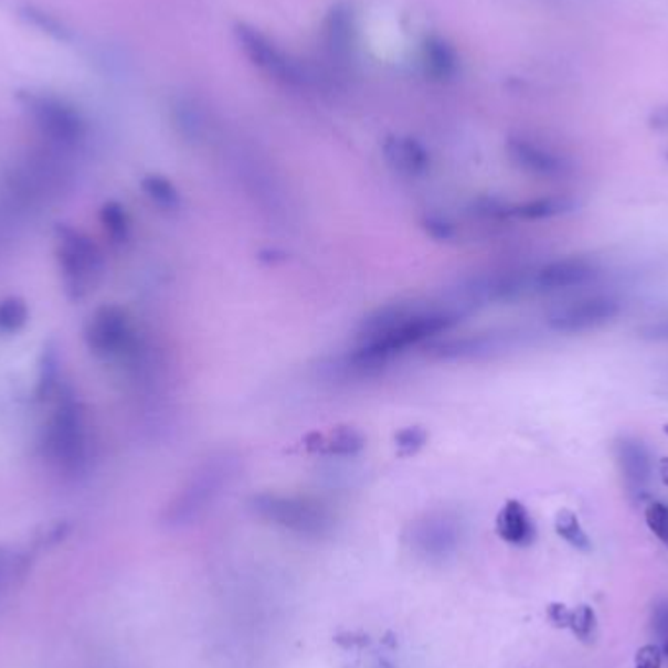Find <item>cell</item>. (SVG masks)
Segmentation results:
<instances>
[{"label":"cell","instance_id":"8d00e7d4","mask_svg":"<svg viewBox=\"0 0 668 668\" xmlns=\"http://www.w3.org/2000/svg\"><path fill=\"white\" fill-rule=\"evenodd\" d=\"M662 651H665V655H668V637L667 642H665V649H662Z\"/></svg>","mask_w":668,"mask_h":668},{"label":"cell","instance_id":"277c9868","mask_svg":"<svg viewBox=\"0 0 668 668\" xmlns=\"http://www.w3.org/2000/svg\"><path fill=\"white\" fill-rule=\"evenodd\" d=\"M256 517L301 538H325L332 532L335 517L319 500L284 492H258L248 500Z\"/></svg>","mask_w":668,"mask_h":668},{"label":"cell","instance_id":"4dcf8cb0","mask_svg":"<svg viewBox=\"0 0 668 668\" xmlns=\"http://www.w3.org/2000/svg\"><path fill=\"white\" fill-rule=\"evenodd\" d=\"M662 651L657 645H644L635 653L634 668H660Z\"/></svg>","mask_w":668,"mask_h":668},{"label":"cell","instance_id":"f546056e","mask_svg":"<svg viewBox=\"0 0 668 668\" xmlns=\"http://www.w3.org/2000/svg\"><path fill=\"white\" fill-rule=\"evenodd\" d=\"M426 233L436 241H452L457 237V227L454 221L444 213H431L423 221Z\"/></svg>","mask_w":668,"mask_h":668},{"label":"cell","instance_id":"ffe728a7","mask_svg":"<svg viewBox=\"0 0 668 668\" xmlns=\"http://www.w3.org/2000/svg\"><path fill=\"white\" fill-rule=\"evenodd\" d=\"M573 210H575L573 200L548 195V198H538V200H530V202L510 205V218L526 221L550 220V218L573 212Z\"/></svg>","mask_w":668,"mask_h":668},{"label":"cell","instance_id":"d4e9b609","mask_svg":"<svg viewBox=\"0 0 668 668\" xmlns=\"http://www.w3.org/2000/svg\"><path fill=\"white\" fill-rule=\"evenodd\" d=\"M30 319V309L22 297H7L0 301V335H17Z\"/></svg>","mask_w":668,"mask_h":668},{"label":"cell","instance_id":"7c38bea8","mask_svg":"<svg viewBox=\"0 0 668 668\" xmlns=\"http://www.w3.org/2000/svg\"><path fill=\"white\" fill-rule=\"evenodd\" d=\"M598 266L584 256H568L543 264L530 272V286L536 294H558L583 288L598 278Z\"/></svg>","mask_w":668,"mask_h":668},{"label":"cell","instance_id":"8fae6325","mask_svg":"<svg viewBox=\"0 0 668 668\" xmlns=\"http://www.w3.org/2000/svg\"><path fill=\"white\" fill-rule=\"evenodd\" d=\"M517 347V335L510 330H485L462 337L434 340L431 354L444 362H479L505 354Z\"/></svg>","mask_w":668,"mask_h":668},{"label":"cell","instance_id":"74e56055","mask_svg":"<svg viewBox=\"0 0 668 668\" xmlns=\"http://www.w3.org/2000/svg\"><path fill=\"white\" fill-rule=\"evenodd\" d=\"M662 431H665V434L668 436V424H665V428H662Z\"/></svg>","mask_w":668,"mask_h":668},{"label":"cell","instance_id":"f1b7e54d","mask_svg":"<svg viewBox=\"0 0 668 668\" xmlns=\"http://www.w3.org/2000/svg\"><path fill=\"white\" fill-rule=\"evenodd\" d=\"M428 442V432L423 426H409L397 432L395 436V446H397L401 456H413L418 449L424 448Z\"/></svg>","mask_w":668,"mask_h":668},{"label":"cell","instance_id":"5b68a950","mask_svg":"<svg viewBox=\"0 0 668 668\" xmlns=\"http://www.w3.org/2000/svg\"><path fill=\"white\" fill-rule=\"evenodd\" d=\"M55 238H57L55 254H57L65 294L73 301L83 299L100 282L104 272L100 246L81 229L71 225H57Z\"/></svg>","mask_w":668,"mask_h":668},{"label":"cell","instance_id":"7402d4cb","mask_svg":"<svg viewBox=\"0 0 668 668\" xmlns=\"http://www.w3.org/2000/svg\"><path fill=\"white\" fill-rule=\"evenodd\" d=\"M141 190L157 208H161L165 212H177L178 208L182 205L178 188L162 174H147L141 180Z\"/></svg>","mask_w":668,"mask_h":668},{"label":"cell","instance_id":"52a82bcc","mask_svg":"<svg viewBox=\"0 0 668 668\" xmlns=\"http://www.w3.org/2000/svg\"><path fill=\"white\" fill-rule=\"evenodd\" d=\"M24 108L47 141L57 147H76L86 136V121L73 104L53 94L28 93Z\"/></svg>","mask_w":668,"mask_h":668},{"label":"cell","instance_id":"7a4b0ae2","mask_svg":"<svg viewBox=\"0 0 668 668\" xmlns=\"http://www.w3.org/2000/svg\"><path fill=\"white\" fill-rule=\"evenodd\" d=\"M237 469V456L229 452H218L202 459L162 512L165 526L182 528L202 518L235 479Z\"/></svg>","mask_w":668,"mask_h":668},{"label":"cell","instance_id":"5bb4252c","mask_svg":"<svg viewBox=\"0 0 668 668\" xmlns=\"http://www.w3.org/2000/svg\"><path fill=\"white\" fill-rule=\"evenodd\" d=\"M614 454L627 491L635 499H644L653 477L651 452L634 436H622L614 444Z\"/></svg>","mask_w":668,"mask_h":668},{"label":"cell","instance_id":"30bf717a","mask_svg":"<svg viewBox=\"0 0 668 668\" xmlns=\"http://www.w3.org/2000/svg\"><path fill=\"white\" fill-rule=\"evenodd\" d=\"M85 342L93 354L119 358L136 347V330L124 307L102 305L85 325Z\"/></svg>","mask_w":668,"mask_h":668},{"label":"cell","instance_id":"d6a6232c","mask_svg":"<svg viewBox=\"0 0 668 668\" xmlns=\"http://www.w3.org/2000/svg\"><path fill=\"white\" fill-rule=\"evenodd\" d=\"M548 619H550L553 626L559 629H568L569 619H571V608L561 604V602H553L548 606Z\"/></svg>","mask_w":668,"mask_h":668},{"label":"cell","instance_id":"836d02e7","mask_svg":"<svg viewBox=\"0 0 668 668\" xmlns=\"http://www.w3.org/2000/svg\"><path fill=\"white\" fill-rule=\"evenodd\" d=\"M649 126H651L653 129H657V131L668 134V106L653 112L651 116H649Z\"/></svg>","mask_w":668,"mask_h":668},{"label":"cell","instance_id":"3957f363","mask_svg":"<svg viewBox=\"0 0 668 668\" xmlns=\"http://www.w3.org/2000/svg\"><path fill=\"white\" fill-rule=\"evenodd\" d=\"M43 452L61 474H81L88 459L85 413L75 395L63 393L43 432Z\"/></svg>","mask_w":668,"mask_h":668},{"label":"cell","instance_id":"9a60e30c","mask_svg":"<svg viewBox=\"0 0 668 668\" xmlns=\"http://www.w3.org/2000/svg\"><path fill=\"white\" fill-rule=\"evenodd\" d=\"M383 157L401 177H424L431 169V152L415 137H388L383 144Z\"/></svg>","mask_w":668,"mask_h":668},{"label":"cell","instance_id":"e0dca14e","mask_svg":"<svg viewBox=\"0 0 668 668\" xmlns=\"http://www.w3.org/2000/svg\"><path fill=\"white\" fill-rule=\"evenodd\" d=\"M356 12L350 2H339L329 10L325 20V42L332 51V55L344 57L354 47L356 42Z\"/></svg>","mask_w":668,"mask_h":668},{"label":"cell","instance_id":"484cf974","mask_svg":"<svg viewBox=\"0 0 668 668\" xmlns=\"http://www.w3.org/2000/svg\"><path fill=\"white\" fill-rule=\"evenodd\" d=\"M568 629L573 632L579 642L593 644L596 635V612L589 604H579L576 608L571 609Z\"/></svg>","mask_w":668,"mask_h":668},{"label":"cell","instance_id":"d590c367","mask_svg":"<svg viewBox=\"0 0 668 668\" xmlns=\"http://www.w3.org/2000/svg\"><path fill=\"white\" fill-rule=\"evenodd\" d=\"M659 475L662 483L668 487V457H662L659 462Z\"/></svg>","mask_w":668,"mask_h":668},{"label":"cell","instance_id":"cb8c5ba5","mask_svg":"<svg viewBox=\"0 0 668 668\" xmlns=\"http://www.w3.org/2000/svg\"><path fill=\"white\" fill-rule=\"evenodd\" d=\"M100 223L106 235L114 241V243H126L131 233V221L127 215L126 208L119 202H106L102 205L100 210Z\"/></svg>","mask_w":668,"mask_h":668},{"label":"cell","instance_id":"6da1fadb","mask_svg":"<svg viewBox=\"0 0 668 668\" xmlns=\"http://www.w3.org/2000/svg\"><path fill=\"white\" fill-rule=\"evenodd\" d=\"M466 307L454 301H397L365 315L354 342L329 365L337 378H370L399 356L436 340L462 322Z\"/></svg>","mask_w":668,"mask_h":668},{"label":"cell","instance_id":"44dd1931","mask_svg":"<svg viewBox=\"0 0 668 668\" xmlns=\"http://www.w3.org/2000/svg\"><path fill=\"white\" fill-rule=\"evenodd\" d=\"M60 352L55 342H47L40 358V373L35 383L34 395L38 401H45L60 390Z\"/></svg>","mask_w":668,"mask_h":668},{"label":"cell","instance_id":"4fadbf2b","mask_svg":"<svg viewBox=\"0 0 668 668\" xmlns=\"http://www.w3.org/2000/svg\"><path fill=\"white\" fill-rule=\"evenodd\" d=\"M507 152L515 167L533 177L561 178L571 172V165L565 157L528 137H510L507 141Z\"/></svg>","mask_w":668,"mask_h":668},{"label":"cell","instance_id":"9c48e42d","mask_svg":"<svg viewBox=\"0 0 668 668\" xmlns=\"http://www.w3.org/2000/svg\"><path fill=\"white\" fill-rule=\"evenodd\" d=\"M622 314V301L608 294L576 297L559 304L548 314V327L561 335H581L614 321Z\"/></svg>","mask_w":668,"mask_h":668},{"label":"cell","instance_id":"d6986e66","mask_svg":"<svg viewBox=\"0 0 668 668\" xmlns=\"http://www.w3.org/2000/svg\"><path fill=\"white\" fill-rule=\"evenodd\" d=\"M423 65L426 75L432 78L449 81L452 76H456L459 57L448 40L441 35H431L423 43Z\"/></svg>","mask_w":668,"mask_h":668},{"label":"cell","instance_id":"1f68e13d","mask_svg":"<svg viewBox=\"0 0 668 668\" xmlns=\"http://www.w3.org/2000/svg\"><path fill=\"white\" fill-rule=\"evenodd\" d=\"M637 335L644 340H649V342H668V319L647 322L642 329L637 330Z\"/></svg>","mask_w":668,"mask_h":668},{"label":"cell","instance_id":"603a6c76","mask_svg":"<svg viewBox=\"0 0 668 668\" xmlns=\"http://www.w3.org/2000/svg\"><path fill=\"white\" fill-rule=\"evenodd\" d=\"M555 532H558L561 540H565V542H568L571 548H575V550H593V542H591L589 533L584 532L581 520H579L575 512L569 510V508L559 510L558 517H555Z\"/></svg>","mask_w":668,"mask_h":668},{"label":"cell","instance_id":"8992f818","mask_svg":"<svg viewBox=\"0 0 668 668\" xmlns=\"http://www.w3.org/2000/svg\"><path fill=\"white\" fill-rule=\"evenodd\" d=\"M464 536L466 526L456 512L434 510L406 528L405 542L426 563H444L459 551Z\"/></svg>","mask_w":668,"mask_h":668},{"label":"cell","instance_id":"4316f807","mask_svg":"<svg viewBox=\"0 0 668 668\" xmlns=\"http://www.w3.org/2000/svg\"><path fill=\"white\" fill-rule=\"evenodd\" d=\"M22 17H24L30 24L40 28L45 34L53 35L55 40H63V42H65V40L71 38L67 25L63 24L61 20H57V18L50 14V12H45V10L28 7V9L22 10Z\"/></svg>","mask_w":668,"mask_h":668},{"label":"cell","instance_id":"2e32d148","mask_svg":"<svg viewBox=\"0 0 668 668\" xmlns=\"http://www.w3.org/2000/svg\"><path fill=\"white\" fill-rule=\"evenodd\" d=\"M309 452L330 457H354L365 448L364 434L352 426H337L329 432L309 434L305 438Z\"/></svg>","mask_w":668,"mask_h":668},{"label":"cell","instance_id":"83f0119b","mask_svg":"<svg viewBox=\"0 0 668 668\" xmlns=\"http://www.w3.org/2000/svg\"><path fill=\"white\" fill-rule=\"evenodd\" d=\"M645 522L649 526L660 542L665 543V548L668 550V507L662 502H649L645 508Z\"/></svg>","mask_w":668,"mask_h":668},{"label":"cell","instance_id":"ba28073f","mask_svg":"<svg viewBox=\"0 0 668 668\" xmlns=\"http://www.w3.org/2000/svg\"><path fill=\"white\" fill-rule=\"evenodd\" d=\"M233 34H235L238 47L245 53L246 60L251 61L254 67L261 68L264 75L271 76L276 83L284 86L304 85V75L297 67L296 61L291 60L278 43L263 34L258 28L246 24V22H238L235 24Z\"/></svg>","mask_w":668,"mask_h":668},{"label":"cell","instance_id":"ac0fdd59","mask_svg":"<svg viewBox=\"0 0 668 668\" xmlns=\"http://www.w3.org/2000/svg\"><path fill=\"white\" fill-rule=\"evenodd\" d=\"M497 533L500 540L524 548L536 540V526L530 512L520 500H507L497 515Z\"/></svg>","mask_w":668,"mask_h":668},{"label":"cell","instance_id":"e575fe53","mask_svg":"<svg viewBox=\"0 0 668 668\" xmlns=\"http://www.w3.org/2000/svg\"><path fill=\"white\" fill-rule=\"evenodd\" d=\"M10 568H12V559L7 548H0V586L7 583V579L10 575Z\"/></svg>","mask_w":668,"mask_h":668}]
</instances>
